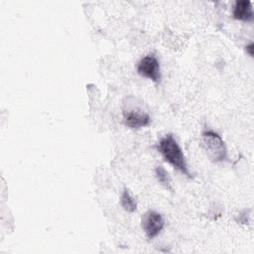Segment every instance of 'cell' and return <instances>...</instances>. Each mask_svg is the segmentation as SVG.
<instances>
[{"instance_id":"cell-1","label":"cell","mask_w":254,"mask_h":254,"mask_svg":"<svg viewBox=\"0 0 254 254\" xmlns=\"http://www.w3.org/2000/svg\"><path fill=\"white\" fill-rule=\"evenodd\" d=\"M157 149L167 163L187 177H190L184 152L172 134L163 137L159 141Z\"/></svg>"},{"instance_id":"cell-2","label":"cell","mask_w":254,"mask_h":254,"mask_svg":"<svg viewBox=\"0 0 254 254\" xmlns=\"http://www.w3.org/2000/svg\"><path fill=\"white\" fill-rule=\"evenodd\" d=\"M203 150L208 159L214 163L223 162L227 158V150L224 141L216 132L205 130L201 134Z\"/></svg>"},{"instance_id":"cell-3","label":"cell","mask_w":254,"mask_h":254,"mask_svg":"<svg viewBox=\"0 0 254 254\" xmlns=\"http://www.w3.org/2000/svg\"><path fill=\"white\" fill-rule=\"evenodd\" d=\"M137 72L146 78L151 79L155 83H160L161 81V67L158 59L150 54L140 60L137 64Z\"/></svg>"},{"instance_id":"cell-4","label":"cell","mask_w":254,"mask_h":254,"mask_svg":"<svg viewBox=\"0 0 254 254\" xmlns=\"http://www.w3.org/2000/svg\"><path fill=\"white\" fill-rule=\"evenodd\" d=\"M165 221L161 213L156 210H148L142 217V227L149 239L156 237L164 228Z\"/></svg>"},{"instance_id":"cell-5","label":"cell","mask_w":254,"mask_h":254,"mask_svg":"<svg viewBox=\"0 0 254 254\" xmlns=\"http://www.w3.org/2000/svg\"><path fill=\"white\" fill-rule=\"evenodd\" d=\"M123 119L126 126L132 129H139L148 126L151 122V117L149 113L137 109H124Z\"/></svg>"},{"instance_id":"cell-6","label":"cell","mask_w":254,"mask_h":254,"mask_svg":"<svg viewBox=\"0 0 254 254\" xmlns=\"http://www.w3.org/2000/svg\"><path fill=\"white\" fill-rule=\"evenodd\" d=\"M232 16L236 20L249 22L253 20L252 4L248 0H239L234 3Z\"/></svg>"},{"instance_id":"cell-7","label":"cell","mask_w":254,"mask_h":254,"mask_svg":"<svg viewBox=\"0 0 254 254\" xmlns=\"http://www.w3.org/2000/svg\"><path fill=\"white\" fill-rule=\"evenodd\" d=\"M120 203L122 207L128 212H134L137 208V202L135 198L130 194L129 190L125 188L120 197Z\"/></svg>"},{"instance_id":"cell-8","label":"cell","mask_w":254,"mask_h":254,"mask_svg":"<svg viewBox=\"0 0 254 254\" xmlns=\"http://www.w3.org/2000/svg\"><path fill=\"white\" fill-rule=\"evenodd\" d=\"M155 175L157 180L159 181V183L164 186L167 190H173V187H172V182H171V178L168 174V172L165 170V168H163L162 166H158L155 169Z\"/></svg>"},{"instance_id":"cell-9","label":"cell","mask_w":254,"mask_h":254,"mask_svg":"<svg viewBox=\"0 0 254 254\" xmlns=\"http://www.w3.org/2000/svg\"><path fill=\"white\" fill-rule=\"evenodd\" d=\"M254 45H253V43H251V44H249L248 46H246V52L251 56V57H253V50H254Z\"/></svg>"}]
</instances>
